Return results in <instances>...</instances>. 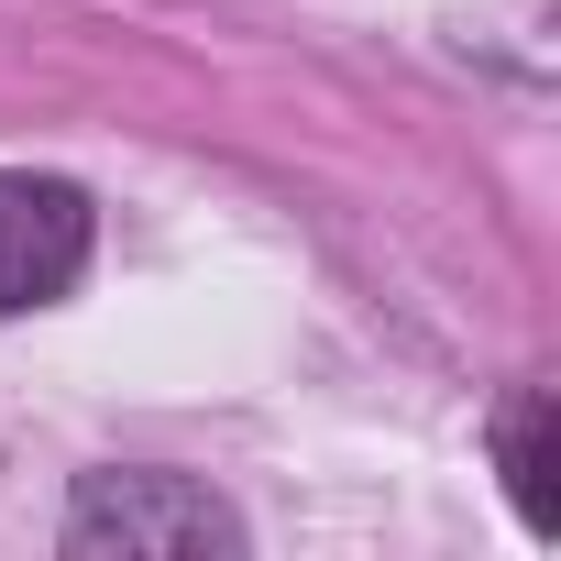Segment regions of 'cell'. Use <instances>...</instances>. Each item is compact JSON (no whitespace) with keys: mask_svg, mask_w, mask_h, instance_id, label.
Segmentation results:
<instances>
[{"mask_svg":"<svg viewBox=\"0 0 561 561\" xmlns=\"http://www.w3.org/2000/svg\"><path fill=\"white\" fill-rule=\"evenodd\" d=\"M67 550H122V561H198L242 550V517L187 484V473H89L67 495Z\"/></svg>","mask_w":561,"mask_h":561,"instance_id":"cell-1","label":"cell"},{"mask_svg":"<svg viewBox=\"0 0 561 561\" xmlns=\"http://www.w3.org/2000/svg\"><path fill=\"white\" fill-rule=\"evenodd\" d=\"M89 198L67 176H23V165H0V320H23V309H56L78 275H89Z\"/></svg>","mask_w":561,"mask_h":561,"instance_id":"cell-2","label":"cell"},{"mask_svg":"<svg viewBox=\"0 0 561 561\" xmlns=\"http://www.w3.org/2000/svg\"><path fill=\"white\" fill-rule=\"evenodd\" d=\"M495 462H506V495H517V528L528 539H561V397L550 386H517L506 419H495Z\"/></svg>","mask_w":561,"mask_h":561,"instance_id":"cell-3","label":"cell"}]
</instances>
